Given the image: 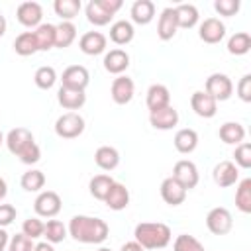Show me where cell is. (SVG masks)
Segmentation results:
<instances>
[{
	"instance_id": "obj_47",
	"label": "cell",
	"mask_w": 251,
	"mask_h": 251,
	"mask_svg": "<svg viewBox=\"0 0 251 251\" xmlns=\"http://www.w3.org/2000/svg\"><path fill=\"white\" fill-rule=\"evenodd\" d=\"M16 208L12 204H0V227L10 226L16 220Z\"/></svg>"
},
{
	"instance_id": "obj_6",
	"label": "cell",
	"mask_w": 251,
	"mask_h": 251,
	"mask_svg": "<svg viewBox=\"0 0 251 251\" xmlns=\"http://www.w3.org/2000/svg\"><path fill=\"white\" fill-rule=\"evenodd\" d=\"M61 196L55 190H43L37 194L35 202H33V210L37 214V218H55L61 212Z\"/></svg>"
},
{
	"instance_id": "obj_15",
	"label": "cell",
	"mask_w": 251,
	"mask_h": 251,
	"mask_svg": "<svg viewBox=\"0 0 251 251\" xmlns=\"http://www.w3.org/2000/svg\"><path fill=\"white\" fill-rule=\"evenodd\" d=\"M16 18L25 27H37V25H41L43 8L37 2H22L16 10Z\"/></svg>"
},
{
	"instance_id": "obj_45",
	"label": "cell",
	"mask_w": 251,
	"mask_h": 251,
	"mask_svg": "<svg viewBox=\"0 0 251 251\" xmlns=\"http://www.w3.org/2000/svg\"><path fill=\"white\" fill-rule=\"evenodd\" d=\"M18 159L24 163V165H35L39 159H41V149H39V145L33 141V143H29L20 155H18Z\"/></svg>"
},
{
	"instance_id": "obj_17",
	"label": "cell",
	"mask_w": 251,
	"mask_h": 251,
	"mask_svg": "<svg viewBox=\"0 0 251 251\" xmlns=\"http://www.w3.org/2000/svg\"><path fill=\"white\" fill-rule=\"evenodd\" d=\"M161 198L169 204V206H180L182 202H184V198H186V188L180 184V182H176L173 176H167L163 182H161Z\"/></svg>"
},
{
	"instance_id": "obj_19",
	"label": "cell",
	"mask_w": 251,
	"mask_h": 251,
	"mask_svg": "<svg viewBox=\"0 0 251 251\" xmlns=\"http://www.w3.org/2000/svg\"><path fill=\"white\" fill-rule=\"evenodd\" d=\"M145 102H147V108L149 112H155V110H161V108H167L171 106V92L165 84H151L147 88V96H145Z\"/></svg>"
},
{
	"instance_id": "obj_39",
	"label": "cell",
	"mask_w": 251,
	"mask_h": 251,
	"mask_svg": "<svg viewBox=\"0 0 251 251\" xmlns=\"http://www.w3.org/2000/svg\"><path fill=\"white\" fill-rule=\"evenodd\" d=\"M33 80H35V84H37L41 90H49V88H53V84L57 82V73H55L53 67L43 65V67H39V69L35 71Z\"/></svg>"
},
{
	"instance_id": "obj_53",
	"label": "cell",
	"mask_w": 251,
	"mask_h": 251,
	"mask_svg": "<svg viewBox=\"0 0 251 251\" xmlns=\"http://www.w3.org/2000/svg\"><path fill=\"white\" fill-rule=\"evenodd\" d=\"M4 143V135H2V131H0V145Z\"/></svg>"
},
{
	"instance_id": "obj_43",
	"label": "cell",
	"mask_w": 251,
	"mask_h": 251,
	"mask_svg": "<svg viewBox=\"0 0 251 251\" xmlns=\"http://www.w3.org/2000/svg\"><path fill=\"white\" fill-rule=\"evenodd\" d=\"M239 8H241L239 0H216V2H214V10H216L220 16H224V18L235 16V14L239 12Z\"/></svg>"
},
{
	"instance_id": "obj_14",
	"label": "cell",
	"mask_w": 251,
	"mask_h": 251,
	"mask_svg": "<svg viewBox=\"0 0 251 251\" xmlns=\"http://www.w3.org/2000/svg\"><path fill=\"white\" fill-rule=\"evenodd\" d=\"M212 176H214V182L220 186V188H227V186H233L239 178V169L233 165V161H220L214 171H212Z\"/></svg>"
},
{
	"instance_id": "obj_22",
	"label": "cell",
	"mask_w": 251,
	"mask_h": 251,
	"mask_svg": "<svg viewBox=\"0 0 251 251\" xmlns=\"http://www.w3.org/2000/svg\"><path fill=\"white\" fill-rule=\"evenodd\" d=\"M176 18H175V10L173 8H165L159 16V22H157V35L161 41H169L176 35Z\"/></svg>"
},
{
	"instance_id": "obj_11",
	"label": "cell",
	"mask_w": 251,
	"mask_h": 251,
	"mask_svg": "<svg viewBox=\"0 0 251 251\" xmlns=\"http://www.w3.org/2000/svg\"><path fill=\"white\" fill-rule=\"evenodd\" d=\"M110 94H112V100L116 102V104H127V102H131V98H133V94H135V84H133V80L129 78V76H126V75H120V76H116L114 80H112V86H110Z\"/></svg>"
},
{
	"instance_id": "obj_12",
	"label": "cell",
	"mask_w": 251,
	"mask_h": 251,
	"mask_svg": "<svg viewBox=\"0 0 251 251\" xmlns=\"http://www.w3.org/2000/svg\"><path fill=\"white\" fill-rule=\"evenodd\" d=\"M4 143L8 147V151L12 155H20L29 143H33V133L27 127H14L8 131V135L4 137Z\"/></svg>"
},
{
	"instance_id": "obj_37",
	"label": "cell",
	"mask_w": 251,
	"mask_h": 251,
	"mask_svg": "<svg viewBox=\"0 0 251 251\" xmlns=\"http://www.w3.org/2000/svg\"><path fill=\"white\" fill-rule=\"evenodd\" d=\"M251 49V35L247 31H235L227 39V51L231 55H245Z\"/></svg>"
},
{
	"instance_id": "obj_28",
	"label": "cell",
	"mask_w": 251,
	"mask_h": 251,
	"mask_svg": "<svg viewBox=\"0 0 251 251\" xmlns=\"http://www.w3.org/2000/svg\"><path fill=\"white\" fill-rule=\"evenodd\" d=\"M175 10V18H176V25L182 27V29H190L198 24L200 16H198V10L196 6L192 4H178L173 8Z\"/></svg>"
},
{
	"instance_id": "obj_2",
	"label": "cell",
	"mask_w": 251,
	"mask_h": 251,
	"mask_svg": "<svg viewBox=\"0 0 251 251\" xmlns=\"http://www.w3.org/2000/svg\"><path fill=\"white\" fill-rule=\"evenodd\" d=\"M133 241H137L143 249H163L171 243V227L161 222H141L133 229Z\"/></svg>"
},
{
	"instance_id": "obj_1",
	"label": "cell",
	"mask_w": 251,
	"mask_h": 251,
	"mask_svg": "<svg viewBox=\"0 0 251 251\" xmlns=\"http://www.w3.org/2000/svg\"><path fill=\"white\" fill-rule=\"evenodd\" d=\"M69 235L80 243H102L108 239L110 227L104 220L92 216H73L67 227Z\"/></svg>"
},
{
	"instance_id": "obj_33",
	"label": "cell",
	"mask_w": 251,
	"mask_h": 251,
	"mask_svg": "<svg viewBox=\"0 0 251 251\" xmlns=\"http://www.w3.org/2000/svg\"><path fill=\"white\" fill-rule=\"evenodd\" d=\"M114 182H116V180H114L110 175H96V176H92L90 182H88L90 194H92L96 200H102V202H104V198H106V194H108V190L112 188Z\"/></svg>"
},
{
	"instance_id": "obj_16",
	"label": "cell",
	"mask_w": 251,
	"mask_h": 251,
	"mask_svg": "<svg viewBox=\"0 0 251 251\" xmlns=\"http://www.w3.org/2000/svg\"><path fill=\"white\" fill-rule=\"evenodd\" d=\"M190 106H192L194 114L200 118H214L218 112V102L204 90H196L190 96Z\"/></svg>"
},
{
	"instance_id": "obj_23",
	"label": "cell",
	"mask_w": 251,
	"mask_h": 251,
	"mask_svg": "<svg viewBox=\"0 0 251 251\" xmlns=\"http://www.w3.org/2000/svg\"><path fill=\"white\" fill-rule=\"evenodd\" d=\"M57 102L65 108V110H78L86 104V94L84 90H75V88H65L61 86L57 92Z\"/></svg>"
},
{
	"instance_id": "obj_20",
	"label": "cell",
	"mask_w": 251,
	"mask_h": 251,
	"mask_svg": "<svg viewBox=\"0 0 251 251\" xmlns=\"http://www.w3.org/2000/svg\"><path fill=\"white\" fill-rule=\"evenodd\" d=\"M104 204L114 210V212H120V210H126L127 204H129V190L126 188V184L122 182H114L112 188L108 190L106 198H104Z\"/></svg>"
},
{
	"instance_id": "obj_35",
	"label": "cell",
	"mask_w": 251,
	"mask_h": 251,
	"mask_svg": "<svg viewBox=\"0 0 251 251\" xmlns=\"http://www.w3.org/2000/svg\"><path fill=\"white\" fill-rule=\"evenodd\" d=\"M14 51L22 57H29L33 53H37V43L33 37V31H22L16 39H14Z\"/></svg>"
},
{
	"instance_id": "obj_4",
	"label": "cell",
	"mask_w": 251,
	"mask_h": 251,
	"mask_svg": "<svg viewBox=\"0 0 251 251\" xmlns=\"http://www.w3.org/2000/svg\"><path fill=\"white\" fill-rule=\"evenodd\" d=\"M84 131V118L78 112H65L55 122V133L61 139H75Z\"/></svg>"
},
{
	"instance_id": "obj_8",
	"label": "cell",
	"mask_w": 251,
	"mask_h": 251,
	"mask_svg": "<svg viewBox=\"0 0 251 251\" xmlns=\"http://www.w3.org/2000/svg\"><path fill=\"white\" fill-rule=\"evenodd\" d=\"M171 176H173L176 182H180L186 190H192V188L198 184V180H200V175H198L196 165H194L192 161H188V159L176 161L175 167H173V175H171Z\"/></svg>"
},
{
	"instance_id": "obj_42",
	"label": "cell",
	"mask_w": 251,
	"mask_h": 251,
	"mask_svg": "<svg viewBox=\"0 0 251 251\" xmlns=\"http://www.w3.org/2000/svg\"><path fill=\"white\" fill-rule=\"evenodd\" d=\"M43 227H45V224H43L37 216H35V218H27V220H24V224H22V233L27 235L29 239H37V237L43 235Z\"/></svg>"
},
{
	"instance_id": "obj_25",
	"label": "cell",
	"mask_w": 251,
	"mask_h": 251,
	"mask_svg": "<svg viewBox=\"0 0 251 251\" xmlns=\"http://www.w3.org/2000/svg\"><path fill=\"white\" fill-rule=\"evenodd\" d=\"M173 143H175V149L178 153L188 155V153H192L198 147V133L194 129H190V127H182V129H178L175 133Z\"/></svg>"
},
{
	"instance_id": "obj_44",
	"label": "cell",
	"mask_w": 251,
	"mask_h": 251,
	"mask_svg": "<svg viewBox=\"0 0 251 251\" xmlns=\"http://www.w3.org/2000/svg\"><path fill=\"white\" fill-rule=\"evenodd\" d=\"M8 251H33V239L24 233H16L8 241Z\"/></svg>"
},
{
	"instance_id": "obj_27",
	"label": "cell",
	"mask_w": 251,
	"mask_h": 251,
	"mask_svg": "<svg viewBox=\"0 0 251 251\" xmlns=\"http://www.w3.org/2000/svg\"><path fill=\"white\" fill-rule=\"evenodd\" d=\"M218 135L227 145H239L245 139V127L239 122H226V124L220 126Z\"/></svg>"
},
{
	"instance_id": "obj_30",
	"label": "cell",
	"mask_w": 251,
	"mask_h": 251,
	"mask_svg": "<svg viewBox=\"0 0 251 251\" xmlns=\"http://www.w3.org/2000/svg\"><path fill=\"white\" fill-rule=\"evenodd\" d=\"M33 37L37 43V51H49L55 47V25L53 24H41L33 29Z\"/></svg>"
},
{
	"instance_id": "obj_38",
	"label": "cell",
	"mask_w": 251,
	"mask_h": 251,
	"mask_svg": "<svg viewBox=\"0 0 251 251\" xmlns=\"http://www.w3.org/2000/svg\"><path fill=\"white\" fill-rule=\"evenodd\" d=\"M67 226L63 224V222H59V220H49L47 224H45V227H43V237L47 239V243H61V241H65V237H67Z\"/></svg>"
},
{
	"instance_id": "obj_21",
	"label": "cell",
	"mask_w": 251,
	"mask_h": 251,
	"mask_svg": "<svg viewBox=\"0 0 251 251\" xmlns=\"http://www.w3.org/2000/svg\"><path fill=\"white\" fill-rule=\"evenodd\" d=\"M129 67V55L124 49H110L104 55V69L110 75H122Z\"/></svg>"
},
{
	"instance_id": "obj_18",
	"label": "cell",
	"mask_w": 251,
	"mask_h": 251,
	"mask_svg": "<svg viewBox=\"0 0 251 251\" xmlns=\"http://www.w3.org/2000/svg\"><path fill=\"white\" fill-rule=\"evenodd\" d=\"M149 124H151L155 129H161V131L173 129V127L178 124V112H176L173 106H167V108L149 112Z\"/></svg>"
},
{
	"instance_id": "obj_49",
	"label": "cell",
	"mask_w": 251,
	"mask_h": 251,
	"mask_svg": "<svg viewBox=\"0 0 251 251\" xmlns=\"http://www.w3.org/2000/svg\"><path fill=\"white\" fill-rule=\"evenodd\" d=\"M8 241H10V237H8V231H6L4 227H0V251H6V247H8Z\"/></svg>"
},
{
	"instance_id": "obj_51",
	"label": "cell",
	"mask_w": 251,
	"mask_h": 251,
	"mask_svg": "<svg viewBox=\"0 0 251 251\" xmlns=\"http://www.w3.org/2000/svg\"><path fill=\"white\" fill-rule=\"evenodd\" d=\"M6 194H8V184H6V180L0 176V200L6 198Z\"/></svg>"
},
{
	"instance_id": "obj_13",
	"label": "cell",
	"mask_w": 251,
	"mask_h": 251,
	"mask_svg": "<svg viewBox=\"0 0 251 251\" xmlns=\"http://www.w3.org/2000/svg\"><path fill=\"white\" fill-rule=\"evenodd\" d=\"M106 45H108V39H106V35L102 31H86L78 39L80 51L84 55H90V57L104 53L106 51Z\"/></svg>"
},
{
	"instance_id": "obj_24",
	"label": "cell",
	"mask_w": 251,
	"mask_h": 251,
	"mask_svg": "<svg viewBox=\"0 0 251 251\" xmlns=\"http://www.w3.org/2000/svg\"><path fill=\"white\" fill-rule=\"evenodd\" d=\"M131 22L139 25H147L155 18V4L151 0H135L129 10Z\"/></svg>"
},
{
	"instance_id": "obj_10",
	"label": "cell",
	"mask_w": 251,
	"mask_h": 251,
	"mask_svg": "<svg viewBox=\"0 0 251 251\" xmlns=\"http://www.w3.org/2000/svg\"><path fill=\"white\" fill-rule=\"evenodd\" d=\"M198 37L204 43H210V45L220 43L226 37V25H224V22H220L218 18H206L200 24V27H198Z\"/></svg>"
},
{
	"instance_id": "obj_26",
	"label": "cell",
	"mask_w": 251,
	"mask_h": 251,
	"mask_svg": "<svg viewBox=\"0 0 251 251\" xmlns=\"http://www.w3.org/2000/svg\"><path fill=\"white\" fill-rule=\"evenodd\" d=\"M94 163L102 169V171H114L120 165V153L116 147L112 145H102L96 149L94 153Z\"/></svg>"
},
{
	"instance_id": "obj_34",
	"label": "cell",
	"mask_w": 251,
	"mask_h": 251,
	"mask_svg": "<svg viewBox=\"0 0 251 251\" xmlns=\"http://www.w3.org/2000/svg\"><path fill=\"white\" fill-rule=\"evenodd\" d=\"M235 206L243 214H251V178H243L235 188Z\"/></svg>"
},
{
	"instance_id": "obj_5",
	"label": "cell",
	"mask_w": 251,
	"mask_h": 251,
	"mask_svg": "<svg viewBox=\"0 0 251 251\" xmlns=\"http://www.w3.org/2000/svg\"><path fill=\"white\" fill-rule=\"evenodd\" d=\"M204 92H208L216 102H224V100H227L233 94V82L224 73H212L206 78Z\"/></svg>"
},
{
	"instance_id": "obj_3",
	"label": "cell",
	"mask_w": 251,
	"mask_h": 251,
	"mask_svg": "<svg viewBox=\"0 0 251 251\" xmlns=\"http://www.w3.org/2000/svg\"><path fill=\"white\" fill-rule=\"evenodd\" d=\"M122 8V0H90L84 8L86 20L94 25H108L116 12Z\"/></svg>"
},
{
	"instance_id": "obj_48",
	"label": "cell",
	"mask_w": 251,
	"mask_h": 251,
	"mask_svg": "<svg viewBox=\"0 0 251 251\" xmlns=\"http://www.w3.org/2000/svg\"><path fill=\"white\" fill-rule=\"evenodd\" d=\"M120 251H145L137 241H127V243H124L122 245V249Z\"/></svg>"
},
{
	"instance_id": "obj_9",
	"label": "cell",
	"mask_w": 251,
	"mask_h": 251,
	"mask_svg": "<svg viewBox=\"0 0 251 251\" xmlns=\"http://www.w3.org/2000/svg\"><path fill=\"white\" fill-rule=\"evenodd\" d=\"M61 86L65 88H75V90H84L90 82V75L86 71V67L82 65H71L63 71V76H61Z\"/></svg>"
},
{
	"instance_id": "obj_54",
	"label": "cell",
	"mask_w": 251,
	"mask_h": 251,
	"mask_svg": "<svg viewBox=\"0 0 251 251\" xmlns=\"http://www.w3.org/2000/svg\"><path fill=\"white\" fill-rule=\"evenodd\" d=\"M98 251H112V249H108V247H100Z\"/></svg>"
},
{
	"instance_id": "obj_50",
	"label": "cell",
	"mask_w": 251,
	"mask_h": 251,
	"mask_svg": "<svg viewBox=\"0 0 251 251\" xmlns=\"http://www.w3.org/2000/svg\"><path fill=\"white\" fill-rule=\"evenodd\" d=\"M33 251H55V249H53V245H51V243H47V241H41V243L33 245Z\"/></svg>"
},
{
	"instance_id": "obj_40",
	"label": "cell",
	"mask_w": 251,
	"mask_h": 251,
	"mask_svg": "<svg viewBox=\"0 0 251 251\" xmlns=\"http://www.w3.org/2000/svg\"><path fill=\"white\" fill-rule=\"evenodd\" d=\"M173 251H206V249L194 235L180 233V235H176V239L173 243Z\"/></svg>"
},
{
	"instance_id": "obj_46",
	"label": "cell",
	"mask_w": 251,
	"mask_h": 251,
	"mask_svg": "<svg viewBox=\"0 0 251 251\" xmlns=\"http://www.w3.org/2000/svg\"><path fill=\"white\" fill-rule=\"evenodd\" d=\"M237 90V96L243 100V102H251V75H243L235 86Z\"/></svg>"
},
{
	"instance_id": "obj_31",
	"label": "cell",
	"mask_w": 251,
	"mask_h": 251,
	"mask_svg": "<svg viewBox=\"0 0 251 251\" xmlns=\"http://www.w3.org/2000/svg\"><path fill=\"white\" fill-rule=\"evenodd\" d=\"M76 39V27L73 22H61L55 25V47L67 49Z\"/></svg>"
},
{
	"instance_id": "obj_36",
	"label": "cell",
	"mask_w": 251,
	"mask_h": 251,
	"mask_svg": "<svg viewBox=\"0 0 251 251\" xmlns=\"http://www.w3.org/2000/svg\"><path fill=\"white\" fill-rule=\"evenodd\" d=\"M20 184L25 192H39L43 186H45V175L37 169H29L22 175L20 178Z\"/></svg>"
},
{
	"instance_id": "obj_52",
	"label": "cell",
	"mask_w": 251,
	"mask_h": 251,
	"mask_svg": "<svg viewBox=\"0 0 251 251\" xmlns=\"http://www.w3.org/2000/svg\"><path fill=\"white\" fill-rule=\"evenodd\" d=\"M6 25H8V24H6V18L0 14V37L6 33Z\"/></svg>"
},
{
	"instance_id": "obj_41",
	"label": "cell",
	"mask_w": 251,
	"mask_h": 251,
	"mask_svg": "<svg viewBox=\"0 0 251 251\" xmlns=\"http://www.w3.org/2000/svg\"><path fill=\"white\" fill-rule=\"evenodd\" d=\"M233 159H235V167H241V169H249L251 167V143L243 141L239 145H235V151H233Z\"/></svg>"
},
{
	"instance_id": "obj_7",
	"label": "cell",
	"mask_w": 251,
	"mask_h": 251,
	"mask_svg": "<svg viewBox=\"0 0 251 251\" xmlns=\"http://www.w3.org/2000/svg\"><path fill=\"white\" fill-rule=\"evenodd\" d=\"M206 227L214 233V235H226L231 231L233 227V218H231V212L224 206H218V208H212L206 216Z\"/></svg>"
},
{
	"instance_id": "obj_29",
	"label": "cell",
	"mask_w": 251,
	"mask_h": 251,
	"mask_svg": "<svg viewBox=\"0 0 251 251\" xmlns=\"http://www.w3.org/2000/svg\"><path fill=\"white\" fill-rule=\"evenodd\" d=\"M133 35H135V29L127 20H118L110 25V39L116 45H127L133 39Z\"/></svg>"
},
{
	"instance_id": "obj_32",
	"label": "cell",
	"mask_w": 251,
	"mask_h": 251,
	"mask_svg": "<svg viewBox=\"0 0 251 251\" xmlns=\"http://www.w3.org/2000/svg\"><path fill=\"white\" fill-rule=\"evenodd\" d=\"M80 8H82L80 0H55L53 2V10L63 22H71L73 18H76Z\"/></svg>"
}]
</instances>
